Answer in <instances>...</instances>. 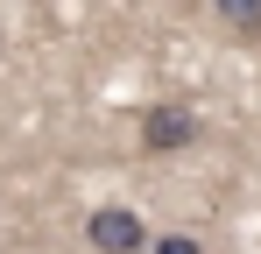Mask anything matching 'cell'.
Returning a JSON list of instances; mask_svg holds the SVG:
<instances>
[{
  "mask_svg": "<svg viewBox=\"0 0 261 254\" xmlns=\"http://www.w3.org/2000/svg\"><path fill=\"white\" fill-rule=\"evenodd\" d=\"M191 141H198V113H191V106H176V99L141 106V148H148V156H184Z\"/></svg>",
  "mask_w": 261,
  "mask_h": 254,
  "instance_id": "6da1fadb",
  "label": "cell"
},
{
  "mask_svg": "<svg viewBox=\"0 0 261 254\" xmlns=\"http://www.w3.org/2000/svg\"><path fill=\"white\" fill-rule=\"evenodd\" d=\"M85 240H92V254H141L148 247V226H141V212H127V205H99L85 219Z\"/></svg>",
  "mask_w": 261,
  "mask_h": 254,
  "instance_id": "7a4b0ae2",
  "label": "cell"
},
{
  "mask_svg": "<svg viewBox=\"0 0 261 254\" xmlns=\"http://www.w3.org/2000/svg\"><path fill=\"white\" fill-rule=\"evenodd\" d=\"M233 42H261V0H212Z\"/></svg>",
  "mask_w": 261,
  "mask_h": 254,
  "instance_id": "3957f363",
  "label": "cell"
},
{
  "mask_svg": "<svg viewBox=\"0 0 261 254\" xmlns=\"http://www.w3.org/2000/svg\"><path fill=\"white\" fill-rule=\"evenodd\" d=\"M155 254H205V247H198L191 233H163V240H155Z\"/></svg>",
  "mask_w": 261,
  "mask_h": 254,
  "instance_id": "277c9868",
  "label": "cell"
}]
</instances>
